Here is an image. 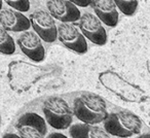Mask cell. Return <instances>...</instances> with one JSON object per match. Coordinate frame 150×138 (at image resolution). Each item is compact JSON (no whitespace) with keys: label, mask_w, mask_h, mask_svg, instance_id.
Here are the masks:
<instances>
[{"label":"cell","mask_w":150,"mask_h":138,"mask_svg":"<svg viewBox=\"0 0 150 138\" xmlns=\"http://www.w3.org/2000/svg\"><path fill=\"white\" fill-rule=\"evenodd\" d=\"M73 113L79 121L88 124H99L107 117V105L101 96L83 93L73 101Z\"/></svg>","instance_id":"cell-1"},{"label":"cell","mask_w":150,"mask_h":138,"mask_svg":"<svg viewBox=\"0 0 150 138\" xmlns=\"http://www.w3.org/2000/svg\"><path fill=\"white\" fill-rule=\"evenodd\" d=\"M103 123L107 133L117 137L133 136L140 133L142 128L141 120L127 110H118L109 113Z\"/></svg>","instance_id":"cell-2"},{"label":"cell","mask_w":150,"mask_h":138,"mask_svg":"<svg viewBox=\"0 0 150 138\" xmlns=\"http://www.w3.org/2000/svg\"><path fill=\"white\" fill-rule=\"evenodd\" d=\"M42 111L47 124L57 130H64L71 126L73 121V110L68 102L61 97H48L43 102Z\"/></svg>","instance_id":"cell-3"},{"label":"cell","mask_w":150,"mask_h":138,"mask_svg":"<svg viewBox=\"0 0 150 138\" xmlns=\"http://www.w3.org/2000/svg\"><path fill=\"white\" fill-rule=\"evenodd\" d=\"M100 83L107 88V90L113 92L121 99L129 102H142L146 96L144 91L139 87L125 80L121 76L113 71H104L99 75Z\"/></svg>","instance_id":"cell-4"},{"label":"cell","mask_w":150,"mask_h":138,"mask_svg":"<svg viewBox=\"0 0 150 138\" xmlns=\"http://www.w3.org/2000/svg\"><path fill=\"white\" fill-rule=\"evenodd\" d=\"M29 19L33 30L43 41L54 42L58 38V27L50 13L43 9H37L30 15Z\"/></svg>","instance_id":"cell-5"},{"label":"cell","mask_w":150,"mask_h":138,"mask_svg":"<svg viewBox=\"0 0 150 138\" xmlns=\"http://www.w3.org/2000/svg\"><path fill=\"white\" fill-rule=\"evenodd\" d=\"M58 38L67 48L77 53L86 54L88 52V43L86 36L74 25L63 22L58 27Z\"/></svg>","instance_id":"cell-6"},{"label":"cell","mask_w":150,"mask_h":138,"mask_svg":"<svg viewBox=\"0 0 150 138\" xmlns=\"http://www.w3.org/2000/svg\"><path fill=\"white\" fill-rule=\"evenodd\" d=\"M16 128L22 137L40 138L44 137L47 132L44 119L34 112H27L21 115L16 124Z\"/></svg>","instance_id":"cell-7"},{"label":"cell","mask_w":150,"mask_h":138,"mask_svg":"<svg viewBox=\"0 0 150 138\" xmlns=\"http://www.w3.org/2000/svg\"><path fill=\"white\" fill-rule=\"evenodd\" d=\"M79 29L86 39L98 46H104L107 42V32L103 27L101 20L96 15L84 13L80 16Z\"/></svg>","instance_id":"cell-8"},{"label":"cell","mask_w":150,"mask_h":138,"mask_svg":"<svg viewBox=\"0 0 150 138\" xmlns=\"http://www.w3.org/2000/svg\"><path fill=\"white\" fill-rule=\"evenodd\" d=\"M18 46L28 58L35 62H41L44 59V46L40 36L35 31H24V33L18 38Z\"/></svg>","instance_id":"cell-9"},{"label":"cell","mask_w":150,"mask_h":138,"mask_svg":"<svg viewBox=\"0 0 150 138\" xmlns=\"http://www.w3.org/2000/svg\"><path fill=\"white\" fill-rule=\"evenodd\" d=\"M48 13L61 22L74 23L79 21L80 11L77 5L69 0H47L46 2Z\"/></svg>","instance_id":"cell-10"},{"label":"cell","mask_w":150,"mask_h":138,"mask_svg":"<svg viewBox=\"0 0 150 138\" xmlns=\"http://www.w3.org/2000/svg\"><path fill=\"white\" fill-rule=\"evenodd\" d=\"M0 25L7 31L23 32L31 27L30 19L22 14V11L13 9L0 11Z\"/></svg>","instance_id":"cell-11"},{"label":"cell","mask_w":150,"mask_h":138,"mask_svg":"<svg viewBox=\"0 0 150 138\" xmlns=\"http://www.w3.org/2000/svg\"><path fill=\"white\" fill-rule=\"evenodd\" d=\"M91 5L103 24L109 27H115L117 25L118 13L114 0H92Z\"/></svg>","instance_id":"cell-12"},{"label":"cell","mask_w":150,"mask_h":138,"mask_svg":"<svg viewBox=\"0 0 150 138\" xmlns=\"http://www.w3.org/2000/svg\"><path fill=\"white\" fill-rule=\"evenodd\" d=\"M69 134L73 138H107L110 134L94 124H74L69 127Z\"/></svg>","instance_id":"cell-13"},{"label":"cell","mask_w":150,"mask_h":138,"mask_svg":"<svg viewBox=\"0 0 150 138\" xmlns=\"http://www.w3.org/2000/svg\"><path fill=\"white\" fill-rule=\"evenodd\" d=\"M16 52V44L8 31L0 26V53L4 55H13Z\"/></svg>","instance_id":"cell-14"},{"label":"cell","mask_w":150,"mask_h":138,"mask_svg":"<svg viewBox=\"0 0 150 138\" xmlns=\"http://www.w3.org/2000/svg\"><path fill=\"white\" fill-rule=\"evenodd\" d=\"M116 7L125 16H133L138 7V0H114Z\"/></svg>","instance_id":"cell-15"},{"label":"cell","mask_w":150,"mask_h":138,"mask_svg":"<svg viewBox=\"0 0 150 138\" xmlns=\"http://www.w3.org/2000/svg\"><path fill=\"white\" fill-rule=\"evenodd\" d=\"M4 1L9 6L19 11H22V13H25L30 9L29 0H4Z\"/></svg>","instance_id":"cell-16"},{"label":"cell","mask_w":150,"mask_h":138,"mask_svg":"<svg viewBox=\"0 0 150 138\" xmlns=\"http://www.w3.org/2000/svg\"><path fill=\"white\" fill-rule=\"evenodd\" d=\"M71 1L72 3H74L75 5H77V6L80 7H88L91 5V2H92V0H69Z\"/></svg>","instance_id":"cell-17"},{"label":"cell","mask_w":150,"mask_h":138,"mask_svg":"<svg viewBox=\"0 0 150 138\" xmlns=\"http://www.w3.org/2000/svg\"><path fill=\"white\" fill-rule=\"evenodd\" d=\"M50 136H64V135H62V134H60V133H52V134H50Z\"/></svg>","instance_id":"cell-18"},{"label":"cell","mask_w":150,"mask_h":138,"mask_svg":"<svg viewBox=\"0 0 150 138\" xmlns=\"http://www.w3.org/2000/svg\"><path fill=\"white\" fill-rule=\"evenodd\" d=\"M2 2H3V0H0V11L2 9Z\"/></svg>","instance_id":"cell-19"}]
</instances>
